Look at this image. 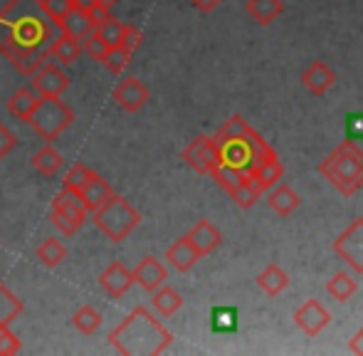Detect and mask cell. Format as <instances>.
Returning <instances> with one entry per match:
<instances>
[{"label": "cell", "mask_w": 363, "mask_h": 356, "mask_svg": "<svg viewBox=\"0 0 363 356\" xmlns=\"http://www.w3.org/2000/svg\"><path fill=\"white\" fill-rule=\"evenodd\" d=\"M55 23L43 10V0H8L0 8V52L23 74H33L50 60L57 38Z\"/></svg>", "instance_id": "6da1fadb"}, {"label": "cell", "mask_w": 363, "mask_h": 356, "mask_svg": "<svg viewBox=\"0 0 363 356\" xmlns=\"http://www.w3.org/2000/svg\"><path fill=\"white\" fill-rule=\"evenodd\" d=\"M171 342L173 334L146 307H134L109 334V344L124 356H158Z\"/></svg>", "instance_id": "7a4b0ae2"}, {"label": "cell", "mask_w": 363, "mask_h": 356, "mask_svg": "<svg viewBox=\"0 0 363 356\" xmlns=\"http://www.w3.org/2000/svg\"><path fill=\"white\" fill-rule=\"evenodd\" d=\"M319 174L341 193L354 196L363 188V149L346 139L319 164Z\"/></svg>", "instance_id": "3957f363"}, {"label": "cell", "mask_w": 363, "mask_h": 356, "mask_svg": "<svg viewBox=\"0 0 363 356\" xmlns=\"http://www.w3.org/2000/svg\"><path fill=\"white\" fill-rule=\"evenodd\" d=\"M91 221H94V226L99 228L111 243H121L139 228L141 213L136 211L126 198L114 193L109 201L101 203L96 211H91Z\"/></svg>", "instance_id": "277c9868"}, {"label": "cell", "mask_w": 363, "mask_h": 356, "mask_svg": "<svg viewBox=\"0 0 363 356\" xmlns=\"http://www.w3.org/2000/svg\"><path fill=\"white\" fill-rule=\"evenodd\" d=\"M74 121V111L62 101V96H40L30 114L28 124L43 141H55Z\"/></svg>", "instance_id": "5b68a950"}, {"label": "cell", "mask_w": 363, "mask_h": 356, "mask_svg": "<svg viewBox=\"0 0 363 356\" xmlns=\"http://www.w3.org/2000/svg\"><path fill=\"white\" fill-rule=\"evenodd\" d=\"M86 216H89V211L82 206L77 193L65 191L62 188V191L55 196L50 221H52V226L57 228V230H62V235H74V233L86 223Z\"/></svg>", "instance_id": "8992f818"}, {"label": "cell", "mask_w": 363, "mask_h": 356, "mask_svg": "<svg viewBox=\"0 0 363 356\" xmlns=\"http://www.w3.org/2000/svg\"><path fill=\"white\" fill-rule=\"evenodd\" d=\"M334 252L354 272H363V218H356L344 233L334 240Z\"/></svg>", "instance_id": "52a82bcc"}, {"label": "cell", "mask_w": 363, "mask_h": 356, "mask_svg": "<svg viewBox=\"0 0 363 356\" xmlns=\"http://www.w3.org/2000/svg\"><path fill=\"white\" fill-rule=\"evenodd\" d=\"M183 161H186L196 174L211 176L213 169L220 164L216 139H213V136H196V139L183 149Z\"/></svg>", "instance_id": "ba28073f"}, {"label": "cell", "mask_w": 363, "mask_h": 356, "mask_svg": "<svg viewBox=\"0 0 363 356\" xmlns=\"http://www.w3.org/2000/svg\"><path fill=\"white\" fill-rule=\"evenodd\" d=\"M30 77H33L30 87L38 91V96H62V91H67L69 82H72L55 62L40 65Z\"/></svg>", "instance_id": "9c48e42d"}, {"label": "cell", "mask_w": 363, "mask_h": 356, "mask_svg": "<svg viewBox=\"0 0 363 356\" xmlns=\"http://www.w3.org/2000/svg\"><path fill=\"white\" fill-rule=\"evenodd\" d=\"M294 322L306 337H316L326 329V324L331 322V312L319 302V299H306L299 309L294 312Z\"/></svg>", "instance_id": "30bf717a"}, {"label": "cell", "mask_w": 363, "mask_h": 356, "mask_svg": "<svg viewBox=\"0 0 363 356\" xmlns=\"http://www.w3.org/2000/svg\"><path fill=\"white\" fill-rule=\"evenodd\" d=\"M148 96H151V94H148V87H146L144 82H141L139 77H124L114 87L116 106H119V109H124V111H129V114L144 109Z\"/></svg>", "instance_id": "8fae6325"}, {"label": "cell", "mask_w": 363, "mask_h": 356, "mask_svg": "<svg viewBox=\"0 0 363 356\" xmlns=\"http://www.w3.org/2000/svg\"><path fill=\"white\" fill-rule=\"evenodd\" d=\"M131 284H134V272H131L124 262H111V265L99 274V287L114 299H119L121 294L129 292Z\"/></svg>", "instance_id": "7c38bea8"}, {"label": "cell", "mask_w": 363, "mask_h": 356, "mask_svg": "<svg viewBox=\"0 0 363 356\" xmlns=\"http://www.w3.org/2000/svg\"><path fill=\"white\" fill-rule=\"evenodd\" d=\"M334 82H336V72L329 67V65L319 62V60L311 62L309 67L301 72V84H304V89L314 96H324L326 91L334 87Z\"/></svg>", "instance_id": "4fadbf2b"}, {"label": "cell", "mask_w": 363, "mask_h": 356, "mask_svg": "<svg viewBox=\"0 0 363 356\" xmlns=\"http://www.w3.org/2000/svg\"><path fill=\"white\" fill-rule=\"evenodd\" d=\"M186 238H188V243L196 247L201 257L216 252L218 247H220V243H223V235H220V230H218L216 226H213L211 221H198L196 226L188 230Z\"/></svg>", "instance_id": "5bb4252c"}, {"label": "cell", "mask_w": 363, "mask_h": 356, "mask_svg": "<svg viewBox=\"0 0 363 356\" xmlns=\"http://www.w3.org/2000/svg\"><path fill=\"white\" fill-rule=\"evenodd\" d=\"M134 282L141 284V287L146 289V292H153V289H158L163 282L168 279V269L163 265L161 260H156V257H144V260L139 262L134 269Z\"/></svg>", "instance_id": "9a60e30c"}, {"label": "cell", "mask_w": 363, "mask_h": 356, "mask_svg": "<svg viewBox=\"0 0 363 356\" xmlns=\"http://www.w3.org/2000/svg\"><path fill=\"white\" fill-rule=\"evenodd\" d=\"M111 196H114V188H111V183L106 181V178H101L99 174H91V178L82 186V191H79L82 206H84L89 213L96 211V208H99L101 203L109 201Z\"/></svg>", "instance_id": "2e32d148"}, {"label": "cell", "mask_w": 363, "mask_h": 356, "mask_svg": "<svg viewBox=\"0 0 363 356\" xmlns=\"http://www.w3.org/2000/svg\"><path fill=\"white\" fill-rule=\"evenodd\" d=\"M166 260L171 262L173 267L178 269V272H188V269L196 267V262L201 260V255H198L196 247L188 243V238H178L176 243H171L166 250Z\"/></svg>", "instance_id": "e0dca14e"}, {"label": "cell", "mask_w": 363, "mask_h": 356, "mask_svg": "<svg viewBox=\"0 0 363 356\" xmlns=\"http://www.w3.org/2000/svg\"><path fill=\"white\" fill-rule=\"evenodd\" d=\"M267 206H269V211H274L277 216L287 218V216H291V213H294L296 208L301 206V198H299V193H296L291 186H284V183H279L277 188H272V191L267 193Z\"/></svg>", "instance_id": "ac0fdd59"}, {"label": "cell", "mask_w": 363, "mask_h": 356, "mask_svg": "<svg viewBox=\"0 0 363 356\" xmlns=\"http://www.w3.org/2000/svg\"><path fill=\"white\" fill-rule=\"evenodd\" d=\"M257 284L264 294H269V297H279V294L289 287V274L284 272L277 262H269V265L257 274Z\"/></svg>", "instance_id": "d6986e66"}, {"label": "cell", "mask_w": 363, "mask_h": 356, "mask_svg": "<svg viewBox=\"0 0 363 356\" xmlns=\"http://www.w3.org/2000/svg\"><path fill=\"white\" fill-rule=\"evenodd\" d=\"M57 30L65 35H72V38H77V40H84L86 35L94 30V25H91V20H89V15H86L84 8H72L62 18V23L57 25Z\"/></svg>", "instance_id": "ffe728a7"}, {"label": "cell", "mask_w": 363, "mask_h": 356, "mask_svg": "<svg viewBox=\"0 0 363 356\" xmlns=\"http://www.w3.org/2000/svg\"><path fill=\"white\" fill-rule=\"evenodd\" d=\"M151 294H153V297H151L153 309H156L161 317H173V314H176L178 309L183 307L181 292H178V289H173V287H168L166 282H163L158 289H153Z\"/></svg>", "instance_id": "44dd1931"}, {"label": "cell", "mask_w": 363, "mask_h": 356, "mask_svg": "<svg viewBox=\"0 0 363 356\" xmlns=\"http://www.w3.org/2000/svg\"><path fill=\"white\" fill-rule=\"evenodd\" d=\"M38 99L40 96L33 87H20V89H15L13 96L8 99V111L15 116V119L28 121L35 109V104H38Z\"/></svg>", "instance_id": "7402d4cb"}, {"label": "cell", "mask_w": 363, "mask_h": 356, "mask_svg": "<svg viewBox=\"0 0 363 356\" xmlns=\"http://www.w3.org/2000/svg\"><path fill=\"white\" fill-rule=\"evenodd\" d=\"M33 166L38 174L43 176H55L60 169H62V154L52 146V141H45L43 149H38L33 154Z\"/></svg>", "instance_id": "603a6c76"}, {"label": "cell", "mask_w": 363, "mask_h": 356, "mask_svg": "<svg viewBox=\"0 0 363 356\" xmlns=\"http://www.w3.org/2000/svg\"><path fill=\"white\" fill-rule=\"evenodd\" d=\"M245 10H247L250 18L257 20L259 25H269L284 13V3L282 0H247Z\"/></svg>", "instance_id": "cb8c5ba5"}, {"label": "cell", "mask_w": 363, "mask_h": 356, "mask_svg": "<svg viewBox=\"0 0 363 356\" xmlns=\"http://www.w3.org/2000/svg\"><path fill=\"white\" fill-rule=\"evenodd\" d=\"M82 52V40L72 38V35H65L60 33L57 38L52 40L50 45V57H55L57 62L62 65H72Z\"/></svg>", "instance_id": "d4e9b609"}, {"label": "cell", "mask_w": 363, "mask_h": 356, "mask_svg": "<svg viewBox=\"0 0 363 356\" xmlns=\"http://www.w3.org/2000/svg\"><path fill=\"white\" fill-rule=\"evenodd\" d=\"M255 178V183H257L259 188H262L264 193L269 191L272 186H277L279 181H282L284 176V166L279 159H272V161H264V164H257L252 169V174H250Z\"/></svg>", "instance_id": "484cf974"}, {"label": "cell", "mask_w": 363, "mask_h": 356, "mask_svg": "<svg viewBox=\"0 0 363 356\" xmlns=\"http://www.w3.org/2000/svg\"><path fill=\"white\" fill-rule=\"evenodd\" d=\"M356 289H359V284H356V279L351 277L349 272H336L334 277L326 282V292H329L331 299H336V302H349L351 297L356 294Z\"/></svg>", "instance_id": "4316f807"}, {"label": "cell", "mask_w": 363, "mask_h": 356, "mask_svg": "<svg viewBox=\"0 0 363 356\" xmlns=\"http://www.w3.org/2000/svg\"><path fill=\"white\" fill-rule=\"evenodd\" d=\"M23 309H25L23 302H20L8 289V284H3V279H0V329L10 327V324L23 314Z\"/></svg>", "instance_id": "83f0119b"}, {"label": "cell", "mask_w": 363, "mask_h": 356, "mask_svg": "<svg viewBox=\"0 0 363 356\" xmlns=\"http://www.w3.org/2000/svg\"><path fill=\"white\" fill-rule=\"evenodd\" d=\"M262 193H264L262 188H259L257 183H255V178L247 174L242 178V183H240V186L230 193V198H233L240 208H245V211H247V208H252L255 203L259 201V196H262Z\"/></svg>", "instance_id": "f1b7e54d"}, {"label": "cell", "mask_w": 363, "mask_h": 356, "mask_svg": "<svg viewBox=\"0 0 363 356\" xmlns=\"http://www.w3.org/2000/svg\"><path fill=\"white\" fill-rule=\"evenodd\" d=\"M65 257H67V247H65L57 238H48V240H43V245L38 247V260L43 262L45 267L62 265Z\"/></svg>", "instance_id": "f546056e"}, {"label": "cell", "mask_w": 363, "mask_h": 356, "mask_svg": "<svg viewBox=\"0 0 363 356\" xmlns=\"http://www.w3.org/2000/svg\"><path fill=\"white\" fill-rule=\"evenodd\" d=\"M72 324H74L77 332L86 334V337H89V334H94L96 329L101 327V314L96 312V309L91 307V304H82V307L74 312Z\"/></svg>", "instance_id": "4dcf8cb0"}, {"label": "cell", "mask_w": 363, "mask_h": 356, "mask_svg": "<svg viewBox=\"0 0 363 356\" xmlns=\"http://www.w3.org/2000/svg\"><path fill=\"white\" fill-rule=\"evenodd\" d=\"M211 327L213 332L230 334L238 329V309L235 307H216L211 314Z\"/></svg>", "instance_id": "1f68e13d"}, {"label": "cell", "mask_w": 363, "mask_h": 356, "mask_svg": "<svg viewBox=\"0 0 363 356\" xmlns=\"http://www.w3.org/2000/svg\"><path fill=\"white\" fill-rule=\"evenodd\" d=\"M91 33L96 35V38H101L104 40L109 48H116V45L121 43V33H124V23L121 20H116V18H106L104 23H99L96 25Z\"/></svg>", "instance_id": "d6a6232c"}, {"label": "cell", "mask_w": 363, "mask_h": 356, "mask_svg": "<svg viewBox=\"0 0 363 356\" xmlns=\"http://www.w3.org/2000/svg\"><path fill=\"white\" fill-rule=\"evenodd\" d=\"M213 178L218 181V186L223 188L225 193H233L235 188L242 183V178L247 176V174H240V171H235V169H230V166H225V164H218L216 169H213V174H211Z\"/></svg>", "instance_id": "836d02e7"}, {"label": "cell", "mask_w": 363, "mask_h": 356, "mask_svg": "<svg viewBox=\"0 0 363 356\" xmlns=\"http://www.w3.org/2000/svg\"><path fill=\"white\" fill-rule=\"evenodd\" d=\"M129 62H131V52L121 48V45H116V48H109L106 57L101 60V65H104V67L109 69L111 74H121L126 67H129Z\"/></svg>", "instance_id": "e575fe53"}, {"label": "cell", "mask_w": 363, "mask_h": 356, "mask_svg": "<svg viewBox=\"0 0 363 356\" xmlns=\"http://www.w3.org/2000/svg\"><path fill=\"white\" fill-rule=\"evenodd\" d=\"M91 174H94V171H91L89 166L74 164L72 169L67 171V176H65V191H72V193H77V196H79L82 186H84V183L89 181Z\"/></svg>", "instance_id": "d590c367"}, {"label": "cell", "mask_w": 363, "mask_h": 356, "mask_svg": "<svg viewBox=\"0 0 363 356\" xmlns=\"http://www.w3.org/2000/svg\"><path fill=\"white\" fill-rule=\"evenodd\" d=\"M72 8H74L72 0H43V10L48 13V18L55 23V28H57V25L62 23V18Z\"/></svg>", "instance_id": "8d00e7d4"}, {"label": "cell", "mask_w": 363, "mask_h": 356, "mask_svg": "<svg viewBox=\"0 0 363 356\" xmlns=\"http://www.w3.org/2000/svg\"><path fill=\"white\" fill-rule=\"evenodd\" d=\"M82 50H84V52L89 55L91 60L101 62V60L106 57V52H109V45H106L101 38H96L94 33H89V35L84 38V43H82Z\"/></svg>", "instance_id": "74e56055"}, {"label": "cell", "mask_w": 363, "mask_h": 356, "mask_svg": "<svg viewBox=\"0 0 363 356\" xmlns=\"http://www.w3.org/2000/svg\"><path fill=\"white\" fill-rule=\"evenodd\" d=\"M20 352V339L10 327L0 329V356H13Z\"/></svg>", "instance_id": "f35d334b"}, {"label": "cell", "mask_w": 363, "mask_h": 356, "mask_svg": "<svg viewBox=\"0 0 363 356\" xmlns=\"http://www.w3.org/2000/svg\"><path fill=\"white\" fill-rule=\"evenodd\" d=\"M141 43H144V33L136 25H124V33H121V43H119L121 48L134 55V50L141 48Z\"/></svg>", "instance_id": "ab89813d"}, {"label": "cell", "mask_w": 363, "mask_h": 356, "mask_svg": "<svg viewBox=\"0 0 363 356\" xmlns=\"http://www.w3.org/2000/svg\"><path fill=\"white\" fill-rule=\"evenodd\" d=\"M346 139L363 141V114L346 116Z\"/></svg>", "instance_id": "60d3db41"}, {"label": "cell", "mask_w": 363, "mask_h": 356, "mask_svg": "<svg viewBox=\"0 0 363 356\" xmlns=\"http://www.w3.org/2000/svg\"><path fill=\"white\" fill-rule=\"evenodd\" d=\"M15 146H18V139H15V134L3 124V121H0V161H3L5 156H8L10 151L15 149Z\"/></svg>", "instance_id": "b9f144b4"}, {"label": "cell", "mask_w": 363, "mask_h": 356, "mask_svg": "<svg viewBox=\"0 0 363 356\" xmlns=\"http://www.w3.org/2000/svg\"><path fill=\"white\" fill-rule=\"evenodd\" d=\"M86 15H89V20H91V25H99V23H104L106 18H111V8H104V5H99V3H89L86 5Z\"/></svg>", "instance_id": "7bdbcfd3"}, {"label": "cell", "mask_w": 363, "mask_h": 356, "mask_svg": "<svg viewBox=\"0 0 363 356\" xmlns=\"http://www.w3.org/2000/svg\"><path fill=\"white\" fill-rule=\"evenodd\" d=\"M220 3H223V0H191L193 8L201 10V13H213Z\"/></svg>", "instance_id": "ee69618b"}, {"label": "cell", "mask_w": 363, "mask_h": 356, "mask_svg": "<svg viewBox=\"0 0 363 356\" xmlns=\"http://www.w3.org/2000/svg\"><path fill=\"white\" fill-rule=\"evenodd\" d=\"M349 349L354 354H359V356H363V327L359 329V332L351 337V342H349Z\"/></svg>", "instance_id": "f6af8a7d"}, {"label": "cell", "mask_w": 363, "mask_h": 356, "mask_svg": "<svg viewBox=\"0 0 363 356\" xmlns=\"http://www.w3.org/2000/svg\"><path fill=\"white\" fill-rule=\"evenodd\" d=\"M91 3H99V5H104V8H114L119 0H91Z\"/></svg>", "instance_id": "bcb514c9"}, {"label": "cell", "mask_w": 363, "mask_h": 356, "mask_svg": "<svg viewBox=\"0 0 363 356\" xmlns=\"http://www.w3.org/2000/svg\"><path fill=\"white\" fill-rule=\"evenodd\" d=\"M91 0H72V5L74 8H86V5H89Z\"/></svg>", "instance_id": "7dc6e473"}]
</instances>
